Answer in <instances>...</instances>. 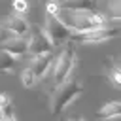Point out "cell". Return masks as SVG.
<instances>
[{
	"label": "cell",
	"instance_id": "6da1fadb",
	"mask_svg": "<svg viewBox=\"0 0 121 121\" xmlns=\"http://www.w3.org/2000/svg\"><path fill=\"white\" fill-rule=\"evenodd\" d=\"M81 91H83V85L78 79H66V81L59 83L55 93L51 95V113L59 115L74 98H78L81 95Z\"/></svg>",
	"mask_w": 121,
	"mask_h": 121
},
{
	"label": "cell",
	"instance_id": "7a4b0ae2",
	"mask_svg": "<svg viewBox=\"0 0 121 121\" xmlns=\"http://www.w3.org/2000/svg\"><path fill=\"white\" fill-rule=\"evenodd\" d=\"M119 36V26H98V28H91V30H83V32H72V40L74 42H83V43H100L112 38Z\"/></svg>",
	"mask_w": 121,
	"mask_h": 121
},
{
	"label": "cell",
	"instance_id": "3957f363",
	"mask_svg": "<svg viewBox=\"0 0 121 121\" xmlns=\"http://www.w3.org/2000/svg\"><path fill=\"white\" fill-rule=\"evenodd\" d=\"M45 34H47V38H49V42L53 45H60V43H66L70 40L72 30L57 15L47 13V19H45Z\"/></svg>",
	"mask_w": 121,
	"mask_h": 121
},
{
	"label": "cell",
	"instance_id": "277c9868",
	"mask_svg": "<svg viewBox=\"0 0 121 121\" xmlns=\"http://www.w3.org/2000/svg\"><path fill=\"white\" fill-rule=\"evenodd\" d=\"M74 68H76V51H74V47L68 43V45L60 51V55H59V59H57V66H55V83L59 85V83L66 81L68 76L74 72Z\"/></svg>",
	"mask_w": 121,
	"mask_h": 121
},
{
	"label": "cell",
	"instance_id": "5b68a950",
	"mask_svg": "<svg viewBox=\"0 0 121 121\" xmlns=\"http://www.w3.org/2000/svg\"><path fill=\"white\" fill-rule=\"evenodd\" d=\"M30 30V40H28V53L34 55H42V53H49L53 49V43L49 42L47 34L40 28V26H28Z\"/></svg>",
	"mask_w": 121,
	"mask_h": 121
},
{
	"label": "cell",
	"instance_id": "8992f818",
	"mask_svg": "<svg viewBox=\"0 0 121 121\" xmlns=\"http://www.w3.org/2000/svg\"><path fill=\"white\" fill-rule=\"evenodd\" d=\"M0 47L6 49L8 53H11L13 57H23L28 53V40H25L23 36H13L9 40H4Z\"/></svg>",
	"mask_w": 121,
	"mask_h": 121
},
{
	"label": "cell",
	"instance_id": "52a82bcc",
	"mask_svg": "<svg viewBox=\"0 0 121 121\" xmlns=\"http://www.w3.org/2000/svg\"><path fill=\"white\" fill-rule=\"evenodd\" d=\"M51 60H53L51 51H49V53H42V55H34V59H32V62H30L28 68L34 72L36 79H40V78H43V76L47 74V70H49V66H51Z\"/></svg>",
	"mask_w": 121,
	"mask_h": 121
},
{
	"label": "cell",
	"instance_id": "ba28073f",
	"mask_svg": "<svg viewBox=\"0 0 121 121\" xmlns=\"http://www.w3.org/2000/svg\"><path fill=\"white\" fill-rule=\"evenodd\" d=\"M4 26H6V30H9L11 34H15V36H25L26 32H28V23L21 17V15H17V13H11L9 17H8V21L4 23Z\"/></svg>",
	"mask_w": 121,
	"mask_h": 121
},
{
	"label": "cell",
	"instance_id": "9c48e42d",
	"mask_svg": "<svg viewBox=\"0 0 121 121\" xmlns=\"http://www.w3.org/2000/svg\"><path fill=\"white\" fill-rule=\"evenodd\" d=\"M59 9H70V11H85V9H95L96 0H57Z\"/></svg>",
	"mask_w": 121,
	"mask_h": 121
},
{
	"label": "cell",
	"instance_id": "30bf717a",
	"mask_svg": "<svg viewBox=\"0 0 121 121\" xmlns=\"http://www.w3.org/2000/svg\"><path fill=\"white\" fill-rule=\"evenodd\" d=\"M106 78L112 81L113 87H121V66L117 64L115 59L106 60Z\"/></svg>",
	"mask_w": 121,
	"mask_h": 121
},
{
	"label": "cell",
	"instance_id": "8fae6325",
	"mask_svg": "<svg viewBox=\"0 0 121 121\" xmlns=\"http://www.w3.org/2000/svg\"><path fill=\"white\" fill-rule=\"evenodd\" d=\"M119 115H121V102H117V100L104 104L96 112V117L98 119H113V117H119Z\"/></svg>",
	"mask_w": 121,
	"mask_h": 121
},
{
	"label": "cell",
	"instance_id": "7c38bea8",
	"mask_svg": "<svg viewBox=\"0 0 121 121\" xmlns=\"http://www.w3.org/2000/svg\"><path fill=\"white\" fill-rule=\"evenodd\" d=\"M15 66H17V57H13L11 53L0 47V72H13Z\"/></svg>",
	"mask_w": 121,
	"mask_h": 121
},
{
	"label": "cell",
	"instance_id": "4fadbf2b",
	"mask_svg": "<svg viewBox=\"0 0 121 121\" xmlns=\"http://www.w3.org/2000/svg\"><path fill=\"white\" fill-rule=\"evenodd\" d=\"M21 79H23V85H25V87H32V85L36 83V76H34V72H32L30 68H25V70H23Z\"/></svg>",
	"mask_w": 121,
	"mask_h": 121
},
{
	"label": "cell",
	"instance_id": "5bb4252c",
	"mask_svg": "<svg viewBox=\"0 0 121 121\" xmlns=\"http://www.w3.org/2000/svg\"><path fill=\"white\" fill-rule=\"evenodd\" d=\"M13 9H15V13H25L28 9L26 0H13Z\"/></svg>",
	"mask_w": 121,
	"mask_h": 121
},
{
	"label": "cell",
	"instance_id": "9a60e30c",
	"mask_svg": "<svg viewBox=\"0 0 121 121\" xmlns=\"http://www.w3.org/2000/svg\"><path fill=\"white\" fill-rule=\"evenodd\" d=\"M119 2H121V0H110V9H112L113 17H117V19H119V15H121V8H119Z\"/></svg>",
	"mask_w": 121,
	"mask_h": 121
},
{
	"label": "cell",
	"instance_id": "2e32d148",
	"mask_svg": "<svg viewBox=\"0 0 121 121\" xmlns=\"http://www.w3.org/2000/svg\"><path fill=\"white\" fill-rule=\"evenodd\" d=\"M45 9H47V13H51V15H57V11H59V4H57V0H51V2H47Z\"/></svg>",
	"mask_w": 121,
	"mask_h": 121
},
{
	"label": "cell",
	"instance_id": "e0dca14e",
	"mask_svg": "<svg viewBox=\"0 0 121 121\" xmlns=\"http://www.w3.org/2000/svg\"><path fill=\"white\" fill-rule=\"evenodd\" d=\"M8 104H11L9 96H8L6 93H0V108H4V106H8Z\"/></svg>",
	"mask_w": 121,
	"mask_h": 121
},
{
	"label": "cell",
	"instance_id": "ac0fdd59",
	"mask_svg": "<svg viewBox=\"0 0 121 121\" xmlns=\"http://www.w3.org/2000/svg\"><path fill=\"white\" fill-rule=\"evenodd\" d=\"M68 121H85L83 117H72V119H68Z\"/></svg>",
	"mask_w": 121,
	"mask_h": 121
},
{
	"label": "cell",
	"instance_id": "d6986e66",
	"mask_svg": "<svg viewBox=\"0 0 121 121\" xmlns=\"http://www.w3.org/2000/svg\"><path fill=\"white\" fill-rule=\"evenodd\" d=\"M0 117H2V112H0Z\"/></svg>",
	"mask_w": 121,
	"mask_h": 121
},
{
	"label": "cell",
	"instance_id": "ffe728a7",
	"mask_svg": "<svg viewBox=\"0 0 121 121\" xmlns=\"http://www.w3.org/2000/svg\"><path fill=\"white\" fill-rule=\"evenodd\" d=\"M45 2H51V0H45Z\"/></svg>",
	"mask_w": 121,
	"mask_h": 121
}]
</instances>
